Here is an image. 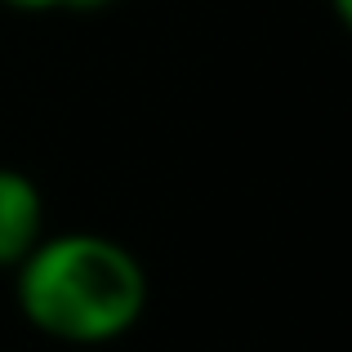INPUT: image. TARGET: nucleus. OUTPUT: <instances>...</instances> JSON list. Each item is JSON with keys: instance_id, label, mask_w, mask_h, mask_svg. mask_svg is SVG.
I'll list each match as a JSON object with an SVG mask.
<instances>
[{"instance_id": "1", "label": "nucleus", "mask_w": 352, "mask_h": 352, "mask_svg": "<svg viewBox=\"0 0 352 352\" xmlns=\"http://www.w3.org/2000/svg\"><path fill=\"white\" fill-rule=\"evenodd\" d=\"M14 303L45 339L103 348L143 321L147 267L116 236L45 232L14 267Z\"/></svg>"}, {"instance_id": "2", "label": "nucleus", "mask_w": 352, "mask_h": 352, "mask_svg": "<svg viewBox=\"0 0 352 352\" xmlns=\"http://www.w3.org/2000/svg\"><path fill=\"white\" fill-rule=\"evenodd\" d=\"M45 236V197L32 174L0 165V267L14 272L23 254Z\"/></svg>"}, {"instance_id": "3", "label": "nucleus", "mask_w": 352, "mask_h": 352, "mask_svg": "<svg viewBox=\"0 0 352 352\" xmlns=\"http://www.w3.org/2000/svg\"><path fill=\"white\" fill-rule=\"evenodd\" d=\"M0 5L18 9V14H80V9H98L107 5V0H0Z\"/></svg>"}, {"instance_id": "4", "label": "nucleus", "mask_w": 352, "mask_h": 352, "mask_svg": "<svg viewBox=\"0 0 352 352\" xmlns=\"http://www.w3.org/2000/svg\"><path fill=\"white\" fill-rule=\"evenodd\" d=\"M335 18L339 23H352V0H335Z\"/></svg>"}]
</instances>
